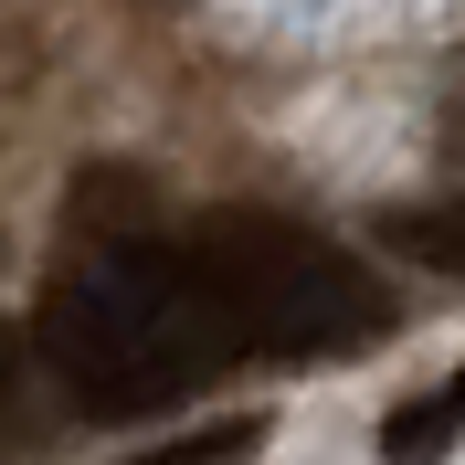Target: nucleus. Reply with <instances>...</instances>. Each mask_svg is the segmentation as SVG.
I'll return each mask as SVG.
<instances>
[{
    "label": "nucleus",
    "instance_id": "1",
    "mask_svg": "<svg viewBox=\"0 0 465 465\" xmlns=\"http://www.w3.org/2000/svg\"><path fill=\"white\" fill-rule=\"evenodd\" d=\"M43 360L95 423H127V412L191 402L243 349L223 339L191 254L159 243V232H127V243H85L43 286Z\"/></svg>",
    "mask_w": 465,
    "mask_h": 465
},
{
    "label": "nucleus",
    "instance_id": "2",
    "mask_svg": "<svg viewBox=\"0 0 465 465\" xmlns=\"http://www.w3.org/2000/svg\"><path fill=\"white\" fill-rule=\"evenodd\" d=\"M180 254L243 360H360L391 339V286L286 212H202Z\"/></svg>",
    "mask_w": 465,
    "mask_h": 465
},
{
    "label": "nucleus",
    "instance_id": "3",
    "mask_svg": "<svg viewBox=\"0 0 465 465\" xmlns=\"http://www.w3.org/2000/svg\"><path fill=\"white\" fill-rule=\"evenodd\" d=\"M455 444H465V360L423 391V402H402L381 423V465H444Z\"/></svg>",
    "mask_w": 465,
    "mask_h": 465
},
{
    "label": "nucleus",
    "instance_id": "4",
    "mask_svg": "<svg viewBox=\"0 0 465 465\" xmlns=\"http://www.w3.org/2000/svg\"><path fill=\"white\" fill-rule=\"evenodd\" d=\"M371 232L391 243V254H412V264H434V275L465 286V191H444V202H391Z\"/></svg>",
    "mask_w": 465,
    "mask_h": 465
},
{
    "label": "nucleus",
    "instance_id": "5",
    "mask_svg": "<svg viewBox=\"0 0 465 465\" xmlns=\"http://www.w3.org/2000/svg\"><path fill=\"white\" fill-rule=\"evenodd\" d=\"M254 444H264V423H254V412H232V423L170 434V444H148V455H127V465H254Z\"/></svg>",
    "mask_w": 465,
    "mask_h": 465
},
{
    "label": "nucleus",
    "instance_id": "6",
    "mask_svg": "<svg viewBox=\"0 0 465 465\" xmlns=\"http://www.w3.org/2000/svg\"><path fill=\"white\" fill-rule=\"evenodd\" d=\"M11 391H22V328L0 318V412H11Z\"/></svg>",
    "mask_w": 465,
    "mask_h": 465
}]
</instances>
